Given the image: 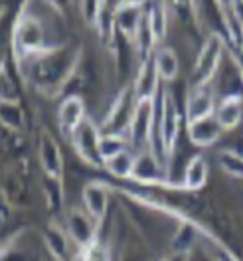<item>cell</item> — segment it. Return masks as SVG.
Returning a JSON list of instances; mask_svg holds the SVG:
<instances>
[{"label": "cell", "instance_id": "cell-12", "mask_svg": "<svg viewBox=\"0 0 243 261\" xmlns=\"http://www.w3.org/2000/svg\"><path fill=\"white\" fill-rule=\"evenodd\" d=\"M64 69L65 62H62L56 56H51V58H46V60L36 64V67H34V80H36L38 85H53V83L64 80Z\"/></svg>", "mask_w": 243, "mask_h": 261}, {"label": "cell", "instance_id": "cell-8", "mask_svg": "<svg viewBox=\"0 0 243 261\" xmlns=\"http://www.w3.org/2000/svg\"><path fill=\"white\" fill-rule=\"evenodd\" d=\"M215 111V93L211 85H202V87H190V95L186 99V119L188 123L213 115Z\"/></svg>", "mask_w": 243, "mask_h": 261}, {"label": "cell", "instance_id": "cell-4", "mask_svg": "<svg viewBox=\"0 0 243 261\" xmlns=\"http://www.w3.org/2000/svg\"><path fill=\"white\" fill-rule=\"evenodd\" d=\"M154 129V107H152V99H139L132 117H130V141L134 145H143L152 137Z\"/></svg>", "mask_w": 243, "mask_h": 261}, {"label": "cell", "instance_id": "cell-23", "mask_svg": "<svg viewBox=\"0 0 243 261\" xmlns=\"http://www.w3.org/2000/svg\"><path fill=\"white\" fill-rule=\"evenodd\" d=\"M160 261H188V255H182V253H170L168 257H164Z\"/></svg>", "mask_w": 243, "mask_h": 261}, {"label": "cell", "instance_id": "cell-15", "mask_svg": "<svg viewBox=\"0 0 243 261\" xmlns=\"http://www.w3.org/2000/svg\"><path fill=\"white\" fill-rule=\"evenodd\" d=\"M152 62H154L156 73H158L160 80H164V82L176 80V75H178V71H180V62H178V56L174 54V49H170V48L156 49Z\"/></svg>", "mask_w": 243, "mask_h": 261}, {"label": "cell", "instance_id": "cell-21", "mask_svg": "<svg viewBox=\"0 0 243 261\" xmlns=\"http://www.w3.org/2000/svg\"><path fill=\"white\" fill-rule=\"evenodd\" d=\"M81 261H111V251L107 245H103L97 240L95 244L81 249Z\"/></svg>", "mask_w": 243, "mask_h": 261}, {"label": "cell", "instance_id": "cell-9", "mask_svg": "<svg viewBox=\"0 0 243 261\" xmlns=\"http://www.w3.org/2000/svg\"><path fill=\"white\" fill-rule=\"evenodd\" d=\"M83 210L89 214L97 224H101L107 216V208H109V192L103 184L91 182L83 188Z\"/></svg>", "mask_w": 243, "mask_h": 261}, {"label": "cell", "instance_id": "cell-6", "mask_svg": "<svg viewBox=\"0 0 243 261\" xmlns=\"http://www.w3.org/2000/svg\"><path fill=\"white\" fill-rule=\"evenodd\" d=\"M71 135H73V145L77 148V154L81 159L85 163H97L101 159L99 156V137L101 135L97 133L95 125L89 119H85Z\"/></svg>", "mask_w": 243, "mask_h": 261}, {"label": "cell", "instance_id": "cell-22", "mask_svg": "<svg viewBox=\"0 0 243 261\" xmlns=\"http://www.w3.org/2000/svg\"><path fill=\"white\" fill-rule=\"evenodd\" d=\"M81 8H83V14H85L87 20H97L99 16L97 0H81Z\"/></svg>", "mask_w": 243, "mask_h": 261}, {"label": "cell", "instance_id": "cell-10", "mask_svg": "<svg viewBox=\"0 0 243 261\" xmlns=\"http://www.w3.org/2000/svg\"><path fill=\"white\" fill-rule=\"evenodd\" d=\"M208 172H210V168H208L206 156L204 154H194L188 161V164L184 166V176H182V184L180 186L184 190H188V192H196V190L206 186Z\"/></svg>", "mask_w": 243, "mask_h": 261}, {"label": "cell", "instance_id": "cell-5", "mask_svg": "<svg viewBox=\"0 0 243 261\" xmlns=\"http://www.w3.org/2000/svg\"><path fill=\"white\" fill-rule=\"evenodd\" d=\"M222 135H224V129L213 115L188 123V139L198 148H208L211 145H215L222 139Z\"/></svg>", "mask_w": 243, "mask_h": 261}, {"label": "cell", "instance_id": "cell-14", "mask_svg": "<svg viewBox=\"0 0 243 261\" xmlns=\"http://www.w3.org/2000/svg\"><path fill=\"white\" fill-rule=\"evenodd\" d=\"M60 125L62 129L67 133H73V130L79 127L81 123L85 121V111H83V103L79 97H67L60 107Z\"/></svg>", "mask_w": 243, "mask_h": 261}, {"label": "cell", "instance_id": "cell-16", "mask_svg": "<svg viewBox=\"0 0 243 261\" xmlns=\"http://www.w3.org/2000/svg\"><path fill=\"white\" fill-rule=\"evenodd\" d=\"M18 44L22 46V49L26 54H34V51H38L44 46V32L38 26V22L28 20V22H24L20 26V30H18Z\"/></svg>", "mask_w": 243, "mask_h": 261}, {"label": "cell", "instance_id": "cell-3", "mask_svg": "<svg viewBox=\"0 0 243 261\" xmlns=\"http://www.w3.org/2000/svg\"><path fill=\"white\" fill-rule=\"evenodd\" d=\"M97 228L99 224L85 210H73L67 214L65 231L69 233L71 242L79 247V251L97 242Z\"/></svg>", "mask_w": 243, "mask_h": 261}, {"label": "cell", "instance_id": "cell-1", "mask_svg": "<svg viewBox=\"0 0 243 261\" xmlns=\"http://www.w3.org/2000/svg\"><path fill=\"white\" fill-rule=\"evenodd\" d=\"M224 58V42L220 36H210L204 46L200 49V54L196 56V64L192 69V87H202V85H210L211 80L215 77L220 64Z\"/></svg>", "mask_w": 243, "mask_h": 261}, {"label": "cell", "instance_id": "cell-13", "mask_svg": "<svg viewBox=\"0 0 243 261\" xmlns=\"http://www.w3.org/2000/svg\"><path fill=\"white\" fill-rule=\"evenodd\" d=\"M40 161H42V166H44V170H46L49 178L60 180V176H62V152H60V147L56 145L53 139H49V137L42 139Z\"/></svg>", "mask_w": 243, "mask_h": 261}, {"label": "cell", "instance_id": "cell-19", "mask_svg": "<svg viewBox=\"0 0 243 261\" xmlns=\"http://www.w3.org/2000/svg\"><path fill=\"white\" fill-rule=\"evenodd\" d=\"M123 150H127V139L123 135L107 133V135H101L99 137V156L103 161L113 159V156H117Z\"/></svg>", "mask_w": 243, "mask_h": 261}, {"label": "cell", "instance_id": "cell-20", "mask_svg": "<svg viewBox=\"0 0 243 261\" xmlns=\"http://www.w3.org/2000/svg\"><path fill=\"white\" fill-rule=\"evenodd\" d=\"M0 121L6 123L12 129H20L22 127V113L10 101H2L0 103Z\"/></svg>", "mask_w": 243, "mask_h": 261}, {"label": "cell", "instance_id": "cell-2", "mask_svg": "<svg viewBox=\"0 0 243 261\" xmlns=\"http://www.w3.org/2000/svg\"><path fill=\"white\" fill-rule=\"evenodd\" d=\"M180 129V119L176 105L172 101L170 93H164V101H162V109L158 115V135H160V145L162 152L166 156V161L172 156V150L176 145V137H178Z\"/></svg>", "mask_w": 243, "mask_h": 261}, {"label": "cell", "instance_id": "cell-7", "mask_svg": "<svg viewBox=\"0 0 243 261\" xmlns=\"http://www.w3.org/2000/svg\"><path fill=\"white\" fill-rule=\"evenodd\" d=\"M213 117L222 125L224 133L233 130L243 121V95L239 93H227L215 103Z\"/></svg>", "mask_w": 243, "mask_h": 261}, {"label": "cell", "instance_id": "cell-18", "mask_svg": "<svg viewBox=\"0 0 243 261\" xmlns=\"http://www.w3.org/2000/svg\"><path fill=\"white\" fill-rule=\"evenodd\" d=\"M105 164H107L109 172H113L117 178H130V176H134V170H137V159L130 154L129 148L119 152L113 159L105 161Z\"/></svg>", "mask_w": 243, "mask_h": 261}, {"label": "cell", "instance_id": "cell-11", "mask_svg": "<svg viewBox=\"0 0 243 261\" xmlns=\"http://www.w3.org/2000/svg\"><path fill=\"white\" fill-rule=\"evenodd\" d=\"M69 242H71L69 233L65 231V228L58 226V224H49L46 231H44L46 249L56 261H67V257H69Z\"/></svg>", "mask_w": 243, "mask_h": 261}, {"label": "cell", "instance_id": "cell-17", "mask_svg": "<svg viewBox=\"0 0 243 261\" xmlns=\"http://www.w3.org/2000/svg\"><path fill=\"white\" fill-rule=\"evenodd\" d=\"M218 163L220 168L227 176L235 180H243V154L233 150V148H224L218 152Z\"/></svg>", "mask_w": 243, "mask_h": 261}]
</instances>
